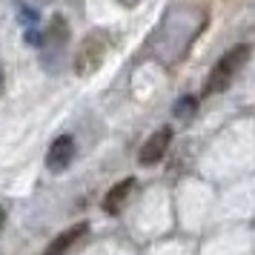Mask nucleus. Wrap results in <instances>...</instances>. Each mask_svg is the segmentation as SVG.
Returning a JSON list of instances; mask_svg holds the SVG:
<instances>
[{
  "instance_id": "obj_1",
  "label": "nucleus",
  "mask_w": 255,
  "mask_h": 255,
  "mask_svg": "<svg viewBox=\"0 0 255 255\" xmlns=\"http://www.w3.org/2000/svg\"><path fill=\"white\" fill-rule=\"evenodd\" d=\"M201 29H204V12L189 9V6L175 9L163 17L161 29L152 37V55H158L163 63H172L189 49Z\"/></svg>"
},
{
  "instance_id": "obj_2",
  "label": "nucleus",
  "mask_w": 255,
  "mask_h": 255,
  "mask_svg": "<svg viewBox=\"0 0 255 255\" xmlns=\"http://www.w3.org/2000/svg\"><path fill=\"white\" fill-rule=\"evenodd\" d=\"M109 46H112V43H109V35H106L104 29H95V32H89V35L81 40L78 52H75V60H72L75 72H78V75H92V72L106 60Z\"/></svg>"
},
{
  "instance_id": "obj_3",
  "label": "nucleus",
  "mask_w": 255,
  "mask_h": 255,
  "mask_svg": "<svg viewBox=\"0 0 255 255\" xmlns=\"http://www.w3.org/2000/svg\"><path fill=\"white\" fill-rule=\"evenodd\" d=\"M247 58H250V46H235V49H230L224 58L212 66V72H209V78H207V83H204V95H218V92H224L227 86L232 83V78L238 75V69H241L244 63H247Z\"/></svg>"
},
{
  "instance_id": "obj_4",
  "label": "nucleus",
  "mask_w": 255,
  "mask_h": 255,
  "mask_svg": "<svg viewBox=\"0 0 255 255\" xmlns=\"http://www.w3.org/2000/svg\"><path fill=\"white\" fill-rule=\"evenodd\" d=\"M66 43H69V26H66V20H63L60 14H55V17H52V23H49V29L40 35L37 49L43 52V58H46L49 52L58 58V55H63Z\"/></svg>"
},
{
  "instance_id": "obj_5",
  "label": "nucleus",
  "mask_w": 255,
  "mask_h": 255,
  "mask_svg": "<svg viewBox=\"0 0 255 255\" xmlns=\"http://www.w3.org/2000/svg\"><path fill=\"white\" fill-rule=\"evenodd\" d=\"M169 143H172V129H169V127L158 129V132H155V135L143 143L138 161L143 163V166H152V163L163 161V155H166V149H169Z\"/></svg>"
},
{
  "instance_id": "obj_6",
  "label": "nucleus",
  "mask_w": 255,
  "mask_h": 255,
  "mask_svg": "<svg viewBox=\"0 0 255 255\" xmlns=\"http://www.w3.org/2000/svg\"><path fill=\"white\" fill-rule=\"evenodd\" d=\"M72 161H75V140L69 135H60L46 152V166L52 172H66Z\"/></svg>"
},
{
  "instance_id": "obj_7",
  "label": "nucleus",
  "mask_w": 255,
  "mask_h": 255,
  "mask_svg": "<svg viewBox=\"0 0 255 255\" xmlns=\"http://www.w3.org/2000/svg\"><path fill=\"white\" fill-rule=\"evenodd\" d=\"M89 230V227H86V224H75V227H69V230H63L58 235V238H55V241L49 244L46 250H43V255H63L66 253V250H69L72 244L78 241V238H81L83 232Z\"/></svg>"
},
{
  "instance_id": "obj_8",
  "label": "nucleus",
  "mask_w": 255,
  "mask_h": 255,
  "mask_svg": "<svg viewBox=\"0 0 255 255\" xmlns=\"http://www.w3.org/2000/svg\"><path fill=\"white\" fill-rule=\"evenodd\" d=\"M135 189V178H127V181H121V184H115L112 189H109V195L104 198V209L109 212V215H115L118 209H121V204L129 198V192Z\"/></svg>"
},
{
  "instance_id": "obj_9",
  "label": "nucleus",
  "mask_w": 255,
  "mask_h": 255,
  "mask_svg": "<svg viewBox=\"0 0 255 255\" xmlns=\"http://www.w3.org/2000/svg\"><path fill=\"white\" fill-rule=\"evenodd\" d=\"M192 112H195V98H181L175 104V115L178 118H189Z\"/></svg>"
},
{
  "instance_id": "obj_10",
  "label": "nucleus",
  "mask_w": 255,
  "mask_h": 255,
  "mask_svg": "<svg viewBox=\"0 0 255 255\" xmlns=\"http://www.w3.org/2000/svg\"><path fill=\"white\" fill-rule=\"evenodd\" d=\"M20 17H23V23L32 29V26H35V20H37V12H35V9H26V6H20Z\"/></svg>"
},
{
  "instance_id": "obj_11",
  "label": "nucleus",
  "mask_w": 255,
  "mask_h": 255,
  "mask_svg": "<svg viewBox=\"0 0 255 255\" xmlns=\"http://www.w3.org/2000/svg\"><path fill=\"white\" fill-rule=\"evenodd\" d=\"M3 224H6V209L0 207V230H3Z\"/></svg>"
},
{
  "instance_id": "obj_12",
  "label": "nucleus",
  "mask_w": 255,
  "mask_h": 255,
  "mask_svg": "<svg viewBox=\"0 0 255 255\" xmlns=\"http://www.w3.org/2000/svg\"><path fill=\"white\" fill-rule=\"evenodd\" d=\"M121 3H124V6H135V3H138V0H121Z\"/></svg>"
},
{
  "instance_id": "obj_13",
  "label": "nucleus",
  "mask_w": 255,
  "mask_h": 255,
  "mask_svg": "<svg viewBox=\"0 0 255 255\" xmlns=\"http://www.w3.org/2000/svg\"><path fill=\"white\" fill-rule=\"evenodd\" d=\"M0 92H3V72H0Z\"/></svg>"
}]
</instances>
